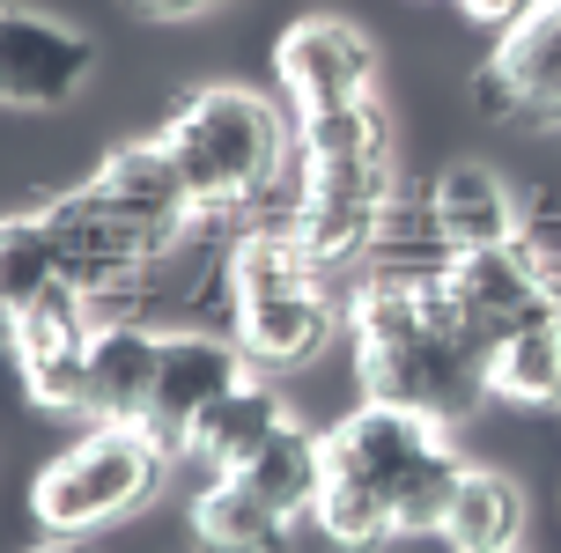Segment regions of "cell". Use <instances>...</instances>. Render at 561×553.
I'll use <instances>...</instances> for the list:
<instances>
[{
  "label": "cell",
  "mask_w": 561,
  "mask_h": 553,
  "mask_svg": "<svg viewBox=\"0 0 561 553\" xmlns=\"http://www.w3.org/2000/svg\"><path fill=\"white\" fill-rule=\"evenodd\" d=\"M229 303H266V296H318L325 266L310 258V244L296 229H244L222 258Z\"/></svg>",
  "instance_id": "d6986e66"
},
{
  "label": "cell",
  "mask_w": 561,
  "mask_h": 553,
  "mask_svg": "<svg viewBox=\"0 0 561 553\" xmlns=\"http://www.w3.org/2000/svg\"><path fill=\"white\" fill-rule=\"evenodd\" d=\"M163 155L178 163L199 215H229V207H252L288 170V134H280V111L259 89L222 82L178 104V118L163 126Z\"/></svg>",
  "instance_id": "3957f363"
},
{
  "label": "cell",
  "mask_w": 561,
  "mask_h": 553,
  "mask_svg": "<svg viewBox=\"0 0 561 553\" xmlns=\"http://www.w3.org/2000/svg\"><path fill=\"white\" fill-rule=\"evenodd\" d=\"M89 193L104 199L126 229H134L140 244L156 251H178L185 237H193V221H199V207H193V193H185V177H178V163L163 155V140H140V148H112L104 155V170L89 177Z\"/></svg>",
  "instance_id": "9c48e42d"
},
{
  "label": "cell",
  "mask_w": 561,
  "mask_h": 553,
  "mask_svg": "<svg viewBox=\"0 0 561 553\" xmlns=\"http://www.w3.org/2000/svg\"><path fill=\"white\" fill-rule=\"evenodd\" d=\"M37 221H45V237H53V251H59V280H67L75 296H112V288H126L134 274L156 266V251L140 244L134 229L89 193V185L82 193L45 199Z\"/></svg>",
  "instance_id": "ba28073f"
},
{
  "label": "cell",
  "mask_w": 561,
  "mask_h": 553,
  "mask_svg": "<svg viewBox=\"0 0 561 553\" xmlns=\"http://www.w3.org/2000/svg\"><path fill=\"white\" fill-rule=\"evenodd\" d=\"M347 325H355V377L369 399L407 406L436 428L466 420L488 399V339L450 303L444 266L363 280Z\"/></svg>",
  "instance_id": "6da1fadb"
},
{
  "label": "cell",
  "mask_w": 561,
  "mask_h": 553,
  "mask_svg": "<svg viewBox=\"0 0 561 553\" xmlns=\"http://www.w3.org/2000/svg\"><path fill=\"white\" fill-rule=\"evenodd\" d=\"M67 288L59 280V251L37 215H0V318H23L37 296Z\"/></svg>",
  "instance_id": "cb8c5ba5"
},
{
  "label": "cell",
  "mask_w": 561,
  "mask_h": 553,
  "mask_svg": "<svg viewBox=\"0 0 561 553\" xmlns=\"http://www.w3.org/2000/svg\"><path fill=\"white\" fill-rule=\"evenodd\" d=\"M436 531H444L450 553H517V539H525V495H517V480L495 465H466Z\"/></svg>",
  "instance_id": "e0dca14e"
},
{
  "label": "cell",
  "mask_w": 561,
  "mask_h": 553,
  "mask_svg": "<svg viewBox=\"0 0 561 553\" xmlns=\"http://www.w3.org/2000/svg\"><path fill=\"white\" fill-rule=\"evenodd\" d=\"M310 525L325 531L340 553H385V546L399 539L392 502L377 495L369 480H347V472H325V487H318V509H310Z\"/></svg>",
  "instance_id": "603a6c76"
},
{
  "label": "cell",
  "mask_w": 561,
  "mask_h": 553,
  "mask_svg": "<svg viewBox=\"0 0 561 553\" xmlns=\"http://www.w3.org/2000/svg\"><path fill=\"white\" fill-rule=\"evenodd\" d=\"M480 104L517 126H561V0L517 23L480 74Z\"/></svg>",
  "instance_id": "7c38bea8"
},
{
  "label": "cell",
  "mask_w": 561,
  "mask_h": 553,
  "mask_svg": "<svg viewBox=\"0 0 561 553\" xmlns=\"http://www.w3.org/2000/svg\"><path fill=\"white\" fill-rule=\"evenodd\" d=\"M525 207L510 199V185L488 163H444L428 185V229L444 251H488V244H517Z\"/></svg>",
  "instance_id": "9a60e30c"
},
{
  "label": "cell",
  "mask_w": 561,
  "mask_h": 553,
  "mask_svg": "<svg viewBox=\"0 0 561 553\" xmlns=\"http://www.w3.org/2000/svg\"><path fill=\"white\" fill-rule=\"evenodd\" d=\"M488 399H510V406H561V318L525 332H503L488 347Z\"/></svg>",
  "instance_id": "7402d4cb"
},
{
  "label": "cell",
  "mask_w": 561,
  "mask_h": 553,
  "mask_svg": "<svg viewBox=\"0 0 561 553\" xmlns=\"http://www.w3.org/2000/svg\"><path fill=\"white\" fill-rule=\"evenodd\" d=\"M325 465L347 472V480H369L377 495L392 502L399 531H436L450 509V487H458V458L436 420L407 414V406H385V399H363L355 414L325 428Z\"/></svg>",
  "instance_id": "277c9868"
},
{
  "label": "cell",
  "mask_w": 561,
  "mask_h": 553,
  "mask_svg": "<svg viewBox=\"0 0 561 553\" xmlns=\"http://www.w3.org/2000/svg\"><path fill=\"white\" fill-rule=\"evenodd\" d=\"M517 251L533 258V274L547 280V296H554V310H561V207H554V215L533 207V215L517 221Z\"/></svg>",
  "instance_id": "d4e9b609"
},
{
  "label": "cell",
  "mask_w": 561,
  "mask_h": 553,
  "mask_svg": "<svg viewBox=\"0 0 561 553\" xmlns=\"http://www.w3.org/2000/svg\"><path fill=\"white\" fill-rule=\"evenodd\" d=\"M539 8H547V0H539Z\"/></svg>",
  "instance_id": "f1b7e54d"
},
{
  "label": "cell",
  "mask_w": 561,
  "mask_h": 553,
  "mask_svg": "<svg viewBox=\"0 0 561 553\" xmlns=\"http://www.w3.org/2000/svg\"><path fill=\"white\" fill-rule=\"evenodd\" d=\"M89 67H96V53L82 30L30 15V8H0V104H67L89 82Z\"/></svg>",
  "instance_id": "8fae6325"
},
{
  "label": "cell",
  "mask_w": 561,
  "mask_h": 553,
  "mask_svg": "<svg viewBox=\"0 0 561 553\" xmlns=\"http://www.w3.org/2000/svg\"><path fill=\"white\" fill-rule=\"evenodd\" d=\"M229 339L244 347L266 369H288V361H310L325 339H333V303L325 288L318 296H266V303H229Z\"/></svg>",
  "instance_id": "ac0fdd59"
},
{
  "label": "cell",
  "mask_w": 561,
  "mask_h": 553,
  "mask_svg": "<svg viewBox=\"0 0 561 553\" xmlns=\"http://www.w3.org/2000/svg\"><path fill=\"white\" fill-rule=\"evenodd\" d=\"M163 458H170V442L156 428H140V420H96L89 436H75L53 465L37 472L30 509L59 539L104 531L163 487Z\"/></svg>",
  "instance_id": "5b68a950"
},
{
  "label": "cell",
  "mask_w": 561,
  "mask_h": 553,
  "mask_svg": "<svg viewBox=\"0 0 561 553\" xmlns=\"http://www.w3.org/2000/svg\"><path fill=\"white\" fill-rule=\"evenodd\" d=\"M8 339H15V377H23L30 399H37V406H53V414H82L89 339H96L89 296H75V288L37 296L23 318H8Z\"/></svg>",
  "instance_id": "8992f818"
},
{
  "label": "cell",
  "mask_w": 561,
  "mask_h": 553,
  "mask_svg": "<svg viewBox=\"0 0 561 553\" xmlns=\"http://www.w3.org/2000/svg\"><path fill=\"white\" fill-rule=\"evenodd\" d=\"M148 15H199V8H215V0H134Z\"/></svg>",
  "instance_id": "4316f807"
},
{
  "label": "cell",
  "mask_w": 561,
  "mask_h": 553,
  "mask_svg": "<svg viewBox=\"0 0 561 553\" xmlns=\"http://www.w3.org/2000/svg\"><path fill=\"white\" fill-rule=\"evenodd\" d=\"M193 539L207 553H280L288 517L274 502H259L237 472H215V487L193 502Z\"/></svg>",
  "instance_id": "44dd1931"
},
{
  "label": "cell",
  "mask_w": 561,
  "mask_h": 553,
  "mask_svg": "<svg viewBox=\"0 0 561 553\" xmlns=\"http://www.w3.org/2000/svg\"><path fill=\"white\" fill-rule=\"evenodd\" d=\"M274 74H280V89H288L296 118H310V111L363 104L369 74H377V53H369V37L355 23H340V15H304V23L280 30Z\"/></svg>",
  "instance_id": "52a82bcc"
},
{
  "label": "cell",
  "mask_w": 561,
  "mask_h": 553,
  "mask_svg": "<svg viewBox=\"0 0 561 553\" xmlns=\"http://www.w3.org/2000/svg\"><path fill=\"white\" fill-rule=\"evenodd\" d=\"M444 288L450 303L466 310V325L495 347L503 332H525V325H547L561 318L554 296H547V280L533 274V258L517 244H488V251H450L444 258Z\"/></svg>",
  "instance_id": "30bf717a"
},
{
  "label": "cell",
  "mask_w": 561,
  "mask_h": 553,
  "mask_svg": "<svg viewBox=\"0 0 561 553\" xmlns=\"http://www.w3.org/2000/svg\"><path fill=\"white\" fill-rule=\"evenodd\" d=\"M45 553H82V546H45Z\"/></svg>",
  "instance_id": "83f0119b"
},
{
  "label": "cell",
  "mask_w": 561,
  "mask_h": 553,
  "mask_svg": "<svg viewBox=\"0 0 561 553\" xmlns=\"http://www.w3.org/2000/svg\"><path fill=\"white\" fill-rule=\"evenodd\" d=\"M325 472H333V465H325V436H310L304 420H288V428L259 450L252 465H237V480H244L259 502H274L280 517L296 525V517H310V509H318Z\"/></svg>",
  "instance_id": "ffe728a7"
},
{
  "label": "cell",
  "mask_w": 561,
  "mask_h": 553,
  "mask_svg": "<svg viewBox=\"0 0 561 553\" xmlns=\"http://www.w3.org/2000/svg\"><path fill=\"white\" fill-rule=\"evenodd\" d=\"M156 369H163V332L134 325V318L96 325V339H89L82 414L89 420H140V428H148V406H156Z\"/></svg>",
  "instance_id": "5bb4252c"
},
{
  "label": "cell",
  "mask_w": 561,
  "mask_h": 553,
  "mask_svg": "<svg viewBox=\"0 0 561 553\" xmlns=\"http://www.w3.org/2000/svg\"><path fill=\"white\" fill-rule=\"evenodd\" d=\"M296 237L310 244L318 266H355L363 251H377L385 207H392V126L369 104L310 111L296 118Z\"/></svg>",
  "instance_id": "7a4b0ae2"
},
{
  "label": "cell",
  "mask_w": 561,
  "mask_h": 553,
  "mask_svg": "<svg viewBox=\"0 0 561 553\" xmlns=\"http://www.w3.org/2000/svg\"><path fill=\"white\" fill-rule=\"evenodd\" d=\"M252 377V355L237 339H215V332H163V369H156V406H148V428L163 442H185L222 391H237Z\"/></svg>",
  "instance_id": "4fadbf2b"
},
{
  "label": "cell",
  "mask_w": 561,
  "mask_h": 553,
  "mask_svg": "<svg viewBox=\"0 0 561 553\" xmlns=\"http://www.w3.org/2000/svg\"><path fill=\"white\" fill-rule=\"evenodd\" d=\"M458 8H466L480 30H503V37L517 23H533V15H539V0H458Z\"/></svg>",
  "instance_id": "484cf974"
},
{
  "label": "cell",
  "mask_w": 561,
  "mask_h": 553,
  "mask_svg": "<svg viewBox=\"0 0 561 553\" xmlns=\"http://www.w3.org/2000/svg\"><path fill=\"white\" fill-rule=\"evenodd\" d=\"M280 428H288V399H280L274 384H252V377H244V384L222 391V399L185 428L178 450H193L199 465H215V472H237V465H252Z\"/></svg>",
  "instance_id": "2e32d148"
}]
</instances>
